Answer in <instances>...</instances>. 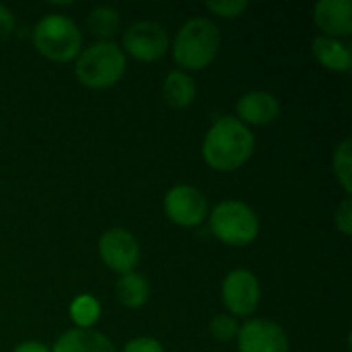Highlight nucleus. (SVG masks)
<instances>
[{
    "label": "nucleus",
    "mask_w": 352,
    "mask_h": 352,
    "mask_svg": "<svg viewBox=\"0 0 352 352\" xmlns=\"http://www.w3.org/2000/svg\"><path fill=\"white\" fill-rule=\"evenodd\" d=\"M237 120L250 126H268L280 116V101L274 93L264 89H254L237 99Z\"/></svg>",
    "instance_id": "nucleus-11"
},
{
    "label": "nucleus",
    "mask_w": 352,
    "mask_h": 352,
    "mask_svg": "<svg viewBox=\"0 0 352 352\" xmlns=\"http://www.w3.org/2000/svg\"><path fill=\"white\" fill-rule=\"evenodd\" d=\"M311 54H314L316 62H318L322 68L330 70V72H338V74L351 72V47H349L342 39L318 35V37H314V41H311Z\"/></svg>",
    "instance_id": "nucleus-13"
},
{
    "label": "nucleus",
    "mask_w": 352,
    "mask_h": 352,
    "mask_svg": "<svg viewBox=\"0 0 352 352\" xmlns=\"http://www.w3.org/2000/svg\"><path fill=\"white\" fill-rule=\"evenodd\" d=\"M316 27L326 37L344 39L352 33L351 0H320L311 8Z\"/></svg>",
    "instance_id": "nucleus-12"
},
{
    "label": "nucleus",
    "mask_w": 352,
    "mask_h": 352,
    "mask_svg": "<svg viewBox=\"0 0 352 352\" xmlns=\"http://www.w3.org/2000/svg\"><path fill=\"white\" fill-rule=\"evenodd\" d=\"M334 225L336 229L344 235L351 237L352 235V200L351 196H346L334 210Z\"/></svg>",
    "instance_id": "nucleus-22"
},
{
    "label": "nucleus",
    "mask_w": 352,
    "mask_h": 352,
    "mask_svg": "<svg viewBox=\"0 0 352 352\" xmlns=\"http://www.w3.org/2000/svg\"><path fill=\"white\" fill-rule=\"evenodd\" d=\"M210 233L225 245L245 248L260 235V219L243 200H223L208 212Z\"/></svg>",
    "instance_id": "nucleus-5"
},
{
    "label": "nucleus",
    "mask_w": 352,
    "mask_h": 352,
    "mask_svg": "<svg viewBox=\"0 0 352 352\" xmlns=\"http://www.w3.org/2000/svg\"><path fill=\"white\" fill-rule=\"evenodd\" d=\"M161 93H163L165 103L171 109H186L196 101L198 87H196V80L192 78L190 72L175 68V70H169L165 74Z\"/></svg>",
    "instance_id": "nucleus-15"
},
{
    "label": "nucleus",
    "mask_w": 352,
    "mask_h": 352,
    "mask_svg": "<svg viewBox=\"0 0 352 352\" xmlns=\"http://www.w3.org/2000/svg\"><path fill=\"white\" fill-rule=\"evenodd\" d=\"M33 47L50 62L68 64L85 47L80 27L64 12L43 14L31 31Z\"/></svg>",
    "instance_id": "nucleus-3"
},
{
    "label": "nucleus",
    "mask_w": 352,
    "mask_h": 352,
    "mask_svg": "<svg viewBox=\"0 0 352 352\" xmlns=\"http://www.w3.org/2000/svg\"><path fill=\"white\" fill-rule=\"evenodd\" d=\"M169 31L153 19L134 21L122 35V52L138 62H157L169 52Z\"/></svg>",
    "instance_id": "nucleus-6"
},
{
    "label": "nucleus",
    "mask_w": 352,
    "mask_h": 352,
    "mask_svg": "<svg viewBox=\"0 0 352 352\" xmlns=\"http://www.w3.org/2000/svg\"><path fill=\"white\" fill-rule=\"evenodd\" d=\"M12 352H52V349L39 340H25V342H19Z\"/></svg>",
    "instance_id": "nucleus-25"
},
{
    "label": "nucleus",
    "mask_w": 352,
    "mask_h": 352,
    "mask_svg": "<svg viewBox=\"0 0 352 352\" xmlns=\"http://www.w3.org/2000/svg\"><path fill=\"white\" fill-rule=\"evenodd\" d=\"M14 27H16L14 12L6 4H0V39H8L12 35Z\"/></svg>",
    "instance_id": "nucleus-24"
},
{
    "label": "nucleus",
    "mask_w": 352,
    "mask_h": 352,
    "mask_svg": "<svg viewBox=\"0 0 352 352\" xmlns=\"http://www.w3.org/2000/svg\"><path fill=\"white\" fill-rule=\"evenodd\" d=\"M208 332L217 342H231L237 338L239 332V322L229 316V314H219L210 320L208 324Z\"/></svg>",
    "instance_id": "nucleus-20"
},
{
    "label": "nucleus",
    "mask_w": 352,
    "mask_h": 352,
    "mask_svg": "<svg viewBox=\"0 0 352 352\" xmlns=\"http://www.w3.org/2000/svg\"><path fill=\"white\" fill-rule=\"evenodd\" d=\"M239 352H291L285 328L266 318H250L237 332Z\"/></svg>",
    "instance_id": "nucleus-10"
},
{
    "label": "nucleus",
    "mask_w": 352,
    "mask_h": 352,
    "mask_svg": "<svg viewBox=\"0 0 352 352\" xmlns=\"http://www.w3.org/2000/svg\"><path fill=\"white\" fill-rule=\"evenodd\" d=\"M122 352H165L163 344L151 336H138L124 344Z\"/></svg>",
    "instance_id": "nucleus-23"
},
{
    "label": "nucleus",
    "mask_w": 352,
    "mask_h": 352,
    "mask_svg": "<svg viewBox=\"0 0 352 352\" xmlns=\"http://www.w3.org/2000/svg\"><path fill=\"white\" fill-rule=\"evenodd\" d=\"M163 212L173 225L184 229H194L208 219L210 206L202 190L190 184H177L165 192Z\"/></svg>",
    "instance_id": "nucleus-7"
},
{
    "label": "nucleus",
    "mask_w": 352,
    "mask_h": 352,
    "mask_svg": "<svg viewBox=\"0 0 352 352\" xmlns=\"http://www.w3.org/2000/svg\"><path fill=\"white\" fill-rule=\"evenodd\" d=\"M97 252H99L101 262L109 270L118 272L120 276L134 272L140 262V243L134 237V233L124 227L107 229L99 237Z\"/></svg>",
    "instance_id": "nucleus-9"
},
{
    "label": "nucleus",
    "mask_w": 352,
    "mask_h": 352,
    "mask_svg": "<svg viewBox=\"0 0 352 352\" xmlns=\"http://www.w3.org/2000/svg\"><path fill=\"white\" fill-rule=\"evenodd\" d=\"M169 47L179 70H204L221 52V29L206 16H192L177 29Z\"/></svg>",
    "instance_id": "nucleus-2"
},
{
    "label": "nucleus",
    "mask_w": 352,
    "mask_h": 352,
    "mask_svg": "<svg viewBox=\"0 0 352 352\" xmlns=\"http://www.w3.org/2000/svg\"><path fill=\"white\" fill-rule=\"evenodd\" d=\"M52 352H116V346L105 334L97 330L70 328L58 336Z\"/></svg>",
    "instance_id": "nucleus-14"
},
{
    "label": "nucleus",
    "mask_w": 352,
    "mask_h": 352,
    "mask_svg": "<svg viewBox=\"0 0 352 352\" xmlns=\"http://www.w3.org/2000/svg\"><path fill=\"white\" fill-rule=\"evenodd\" d=\"M126 54L116 41H95L82 47L74 60V74L78 82L93 91H103L122 80L126 74Z\"/></svg>",
    "instance_id": "nucleus-4"
},
{
    "label": "nucleus",
    "mask_w": 352,
    "mask_h": 352,
    "mask_svg": "<svg viewBox=\"0 0 352 352\" xmlns=\"http://www.w3.org/2000/svg\"><path fill=\"white\" fill-rule=\"evenodd\" d=\"M122 14L109 4H99L87 14V29L97 41H113V35L120 31Z\"/></svg>",
    "instance_id": "nucleus-17"
},
{
    "label": "nucleus",
    "mask_w": 352,
    "mask_h": 352,
    "mask_svg": "<svg viewBox=\"0 0 352 352\" xmlns=\"http://www.w3.org/2000/svg\"><path fill=\"white\" fill-rule=\"evenodd\" d=\"M70 320L74 324V328H82V330H93V326L99 322L101 318V303L89 295V293H80L72 299L70 307H68Z\"/></svg>",
    "instance_id": "nucleus-18"
},
{
    "label": "nucleus",
    "mask_w": 352,
    "mask_h": 352,
    "mask_svg": "<svg viewBox=\"0 0 352 352\" xmlns=\"http://www.w3.org/2000/svg\"><path fill=\"white\" fill-rule=\"evenodd\" d=\"M352 140L344 138L342 142L336 144L332 153V171L336 175V182L344 190L346 196L352 194Z\"/></svg>",
    "instance_id": "nucleus-19"
},
{
    "label": "nucleus",
    "mask_w": 352,
    "mask_h": 352,
    "mask_svg": "<svg viewBox=\"0 0 352 352\" xmlns=\"http://www.w3.org/2000/svg\"><path fill=\"white\" fill-rule=\"evenodd\" d=\"M256 151V136L252 128L235 116H221L212 122L202 140L204 163L221 173L241 169Z\"/></svg>",
    "instance_id": "nucleus-1"
},
{
    "label": "nucleus",
    "mask_w": 352,
    "mask_h": 352,
    "mask_svg": "<svg viewBox=\"0 0 352 352\" xmlns=\"http://www.w3.org/2000/svg\"><path fill=\"white\" fill-rule=\"evenodd\" d=\"M204 6L214 16H221V19H237V16H241L250 8V2L248 0H210Z\"/></svg>",
    "instance_id": "nucleus-21"
},
{
    "label": "nucleus",
    "mask_w": 352,
    "mask_h": 352,
    "mask_svg": "<svg viewBox=\"0 0 352 352\" xmlns=\"http://www.w3.org/2000/svg\"><path fill=\"white\" fill-rule=\"evenodd\" d=\"M116 297L128 309H140L151 299V283L140 272L122 274L116 283Z\"/></svg>",
    "instance_id": "nucleus-16"
},
{
    "label": "nucleus",
    "mask_w": 352,
    "mask_h": 352,
    "mask_svg": "<svg viewBox=\"0 0 352 352\" xmlns=\"http://www.w3.org/2000/svg\"><path fill=\"white\" fill-rule=\"evenodd\" d=\"M221 299L235 320L245 318L250 320L262 301V287L258 276L248 268H235L231 270L221 285Z\"/></svg>",
    "instance_id": "nucleus-8"
}]
</instances>
